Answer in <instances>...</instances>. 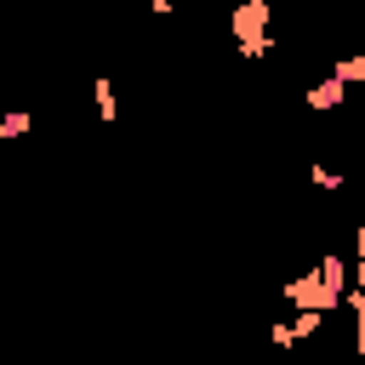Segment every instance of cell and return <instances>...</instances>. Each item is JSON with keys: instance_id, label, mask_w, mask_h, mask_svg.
I'll return each instance as SVG.
<instances>
[{"instance_id": "obj_8", "label": "cell", "mask_w": 365, "mask_h": 365, "mask_svg": "<svg viewBox=\"0 0 365 365\" xmlns=\"http://www.w3.org/2000/svg\"><path fill=\"white\" fill-rule=\"evenodd\" d=\"M143 6H148L154 17H171V11H177V0H143Z\"/></svg>"}, {"instance_id": "obj_4", "label": "cell", "mask_w": 365, "mask_h": 365, "mask_svg": "<svg viewBox=\"0 0 365 365\" xmlns=\"http://www.w3.org/2000/svg\"><path fill=\"white\" fill-rule=\"evenodd\" d=\"M91 108H97V120H103V125H114V120H120V97H114V80H108V74H97V80H91Z\"/></svg>"}, {"instance_id": "obj_5", "label": "cell", "mask_w": 365, "mask_h": 365, "mask_svg": "<svg viewBox=\"0 0 365 365\" xmlns=\"http://www.w3.org/2000/svg\"><path fill=\"white\" fill-rule=\"evenodd\" d=\"M308 182H314L319 194H342V182H348V177H342L336 165H319V160H314V165H308Z\"/></svg>"}, {"instance_id": "obj_3", "label": "cell", "mask_w": 365, "mask_h": 365, "mask_svg": "<svg viewBox=\"0 0 365 365\" xmlns=\"http://www.w3.org/2000/svg\"><path fill=\"white\" fill-rule=\"evenodd\" d=\"M302 103H308L314 114H331V108H342V103H348V86H342L336 74H325V80H314V86L302 91Z\"/></svg>"}, {"instance_id": "obj_2", "label": "cell", "mask_w": 365, "mask_h": 365, "mask_svg": "<svg viewBox=\"0 0 365 365\" xmlns=\"http://www.w3.org/2000/svg\"><path fill=\"white\" fill-rule=\"evenodd\" d=\"M279 297L291 302V308H319V314H336L342 308V291L314 268V274H297V279H285L279 285Z\"/></svg>"}, {"instance_id": "obj_1", "label": "cell", "mask_w": 365, "mask_h": 365, "mask_svg": "<svg viewBox=\"0 0 365 365\" xmlns=\"http://www.w3.org/2000/svg\"><path fill=\"white\" fill-rule=\"evenodd\" d=\"M268 29H274V0H228V40L245 63L268 57V46H274Z\"/></svg>"}, {"instance_id": "obj_7", "label": "cell", "mask_w": 365, "mask_h": 365, "mask_svg": "<svg viewBox=\"0 0 365 365\" xmlns=\"http://www.w3.org/2000/svg\"><path fill=\"white\" fill-rule=\"evenodd\" d=\"M342 86H365V51H348V57H336V68H331Z\"/></svg>"}, {"instance_id": "obj_6", "label": "cell", "mask_w": 365, "mask_h": 365, "mask_svg": "<svg viewBox=\"0 0 365 365\" xmlns=\"http://www.w3.org/2000/svg\"><path fill=\"white\" fill-rule=\"evenodd\" d=\"M29 131H34V114H29V108H11V114H0V137H6V143L29 137Z\"/></svg>"}, {"instance_id": "obj_9", "label": "cell", "mask_w": 365, "mask_h": 365, "mask_svg": "<svg viewBox=\"0 0 365 365\" xmlns=\"http://www.w3.org/2000/svg\"><path fill=\"white\" fill-rule=\"evenodd\" d=\"M182 6H217V0H182Z\"/></svg>"}, {"instance_id": "obj_10", "label": "cell", "mask_w": 365, "mask_h": 365, "mask_svg": "<svg viewBox=\"0 0 365 365\" xmlns=\"http://www.w3.org/2000/svg\"><path fill=\"white\" fill-rule=\"evenodd\" d=\"M359 51H365V23H359Z\"/></svg>"}]
</instances>
